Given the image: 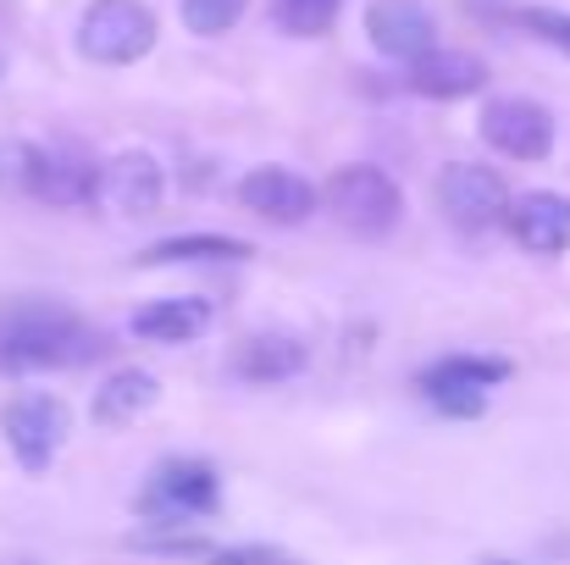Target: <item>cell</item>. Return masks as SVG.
<instances>
[{
    "label": "cell",
    "mask_w": 570,
    "mask_h": 565,
    "mask_svg": "<svg viewBox=\"0 0 570 565\" xmlns=\"http://www.w3.org/2000/svg\"><path fill=\"white\" fill-rule=\"evenodd\" d=\"M111 344L61 300H0V372L89 367Z\"/></svg>",
    "instance_id": "1"
},
{
    "label": "cell",
    "mask_w": 570,
    "mask_h": 565,
    "mask_svg": "<svg viewBox=\"0 0 570 565\" xmlns=\"http://www.w3.org/2000/svg\"><path fill=\"white\" fill-rule=\"evenodd\" d=\"M156 33L161 22L145 0H89V11L78 17V50L95 67H134L156 50Z\"/></svg>",
    "instance_id": "2"
},
{
    "label": "cell",
    "mask_w": 570,
    "mask_h": 565,
    "mask_svg": "<svg viewBox=\"0 0 570 565\" xmlns=\"http://www.w3.org/2000/svg\"><path fill=\"white\" fill-rule=\"evenodd\" d=\"M222 499V477L210 460H194V455H178V460H161L139 494V516L156 522V527H184L194 516H210Z\"/></svg>",
    "instance_id": "3"
},
{
    "label": "cell",
    "mask_w": 570,
    "mask_h": 565,
    "mask_svg": "<svg viewBox=\"0 0 570 565\" xmlns=\"http://www.w3.org/2000/svg\"><path fill=\"white\" fill-rule=\"evenodd\" d=\"M322 205H327L350 233H361V238H382V233L399 222L404 194H399V184H393L382 167L355 162V167H338V173L322 184Z\"/></svg>",
    "instance_id": "4"
},
{
    "label": "cell",
    "mask_w": 570,
    "mask_h": 565,
    "mask_svg": "<svg viewBox=\"0 0 570 565\" xmlns=\"http://www.w3.org/2000/svg\"><path fill=\"white\" fill-rule=\"evenodd\" d=\"M0 432H6L17 466H22L28 477H39V471H50V460L61 455V444H67V432H72V410H67V399H56V393H17V399H6V410H0Z\"/></svg>",
    "instance_id": "5"
},
{
    "label": "cell",
    "mask_w": 570,
    "mask_h": 565,
    "mask_svg": "<svg viewBox=\"0 0 570 565\" xmlns=\"http://www.w3.org/2000/svg\"><path fill=\"white\" fill-rule=\"evenodd\" d=\"M510 377V361L499 355H449V361H432L421 372V393L432 410L443 416H482L488 410V393Z\"/></svg>",
    "instance_id": "6"
},
{
    "label": "cell",
    "mask_w": 570,
    "mask_h": 565,
    "mask_svg": "<svg viewBox=\"0 0 570 565\" xmlns=\"http://www.w3.org/2000/svg\"><path fill=\"white\" fill-rule=\"evenodd\" d=\"M438 211H443L454 227L482 233V227H493V222L510 216V188H504V178H499L493 167H482V162H449V167L438 173Z\"/></svg>",
    "instance_id": "7"
},
{
    "label": "cell",
    "mask_w": 570,
    "mask_h": 565,
    "mask_svg": "<svg viewBox=\"0 0 570 565\" xmlns=\"http://www.w3.org/2000/svg\"><path fill=\"white\" fill-rule=\"evenodd\" d=\"M482 139L510 156V162H543L554 150V117L549 106L538 100H521V95H504V100H488L482 111Z\"/></svg>",
    "instance_id": "8"
},
{
    "label": "cell",
    "mask_w": 570,
    "mask_h": 565,
    "mask_svg": "<svg viewBox=\"0 0 570 565\" xmlns=\"http://www.w3.org/2000/svg\"><path fill=\"white\" fill-rule=\"evenodd\" d=\"M316 199H322V188L299 178L294 167H255V173L238 178V205L277 222V227H299L316 211Z\"/></svg>",
    "instance_id": "9"
},
{
    "label": "cell",
    "mask_w": 570,
    "mask_h": 565,
    "mask_svg": "<svg viewBox=\"0 0 570 565\" xmlns=\"http://www.w3.org/2000/svg\"><path fill=\"white\" fill-rule=\"evenodd\" d=\"M510 238L532 255H566L570 250V194L554 188H538V194H521L510 199V216H504Z\"/></svg>",
    "instance_id": "10"
},
{
    "label": "cell",
    "mask_w": 570,
    "mask_h": 565,
    "mask_svg": "<svg viewBox=\"0 0 570 565\" xmlns=\"http://www.w3.org/2000/svg\"><path fill=\"white\" fill-rule=\"evenodd\" d=\"M22 194H33V199H45V205H61V211L89 205V199L100 194V167L83 162V156H72V150H39V145H33V167H28Z\"/></svg>",
    "instance_id": "11"
},
{
    "label": "cell",
    "mask_w": 570,
    "mask_h": 565,
    "mask_svg": "<svg viewBox=\"0 0 570 565\" xmlns=\"http://www.w3.org/2000/svg\"><path fill=\"white\" fill-rule=\"evenodd\" d=\"M100 194L122 211V216H156L167 199V178L161 162L150 150H122L100 167Z\"/></svg>",
    "instance_id": "12"
},
{
    "label": "cell",
    "mask_w": 570,
    "mask_h": 565,
    "mask_svg": "<svg viewBox=\"0 0 570 565\" xmlns=\"http://www.w3.org/2000/svg\"><path fill=\"white\" fill-rule=\"evenodd\" d=\"M366 33H372V45H377L382 56H393V61H415V56H426L432 50V11L421 6V0H372V11H366Z\"/></svg>",
    "instance_id": "13"
},
{
    "label": "cell",
    "mask_w": 570,
    "mask_h": 565,
    "mask_svg": "<svg viewBox=\"0 0 570 565\" xmlns=\"http://www.w3.org/2000/svg\"><path fill=\"white\" fill-rule=\"evenodd\" d=\"M488 84V67H482V56H471V50H426V56H415L410 61V89L415 95H426V100H465V95H476Z\"/></svg>",
    "instance_id": "14"
},
{
    "label": "cell",
    "mask_w": 570,
    "mask_h": 565,
    "mask_svg": "<svg viewBox=\"0 0 570 565\" xmlns=\"http://www.w3.org/2000/svg\"><path fill=\"white\" fill-rule=\"evenodd\" d=\"M305 361H311V350L294 333H255L233 350V372L244 382H288L305 372Z\"/></svg>",
    "instance_id": "15"
},
{
    "label": "cell",
    "mask_w": 570,
    "mask_h": 565,
    "mask_svg": "<svg viewBox=\"0 0 570 565\" xmlns=\"http://www.w3.org/2000/svg\"><path fill=\"white\" fill-rule=\"evenodd\" d=\"M156 399H161V382H156V372L122 367V372H111L100 388H95L89 416H95V427H128V421H139V416H145Z\"/></svg>",
    "instance_id": "16"
},
{
    "label": "cell",
    "mask_w": 570,
    "mask_h": 565,
    "mask_svg": "<svg viewBox=\"0 0 570 565\" xmlns=\"http://www.w3.org/2000/svg\"><path fill=\"white\" fill-rule=\"evenodd\" d=\"M210 328V305L205 300H156L134 316V333L150 339V344H194L199 333Z\"/></svg>",
    "instance_id": "17"
},
{
    "label": "cell",
    "mask_w": 570,
    "mask_h": 565,
    "mask_svg": "<svg viewBox=\"0 0 570 565\" xmlns=\"http://www.w3.org/2000/svg\"><path fill=\"white\" fill-rule=\"evenodd\" d=\"M249 255H255V244L233 238V233H178V238L150 244L139 261L145 266H178V261H249Z\"/></svg>",
    "instance_id": "18"
},
{
    "label": "cell",
    "mask_w": 570,
    "mask_h": 565,
    "mask_svg": "<svg viewBox=\"0 0 570 565\" xmlns=\"http://www.w3.org/2000/svg\"><path fill=\"white\" fill-rule=\"evenodd\" d=\"M344 0H277V28L294 39H316L338 22Z\"/></svg>",
    "instance_id": "19"
},
{
    "label": "cell",
    "mask_w": 570,
    "mask_h": 565,
    "mask_svg": "<svg viewBox=\"0 0 570 565\" xmlns=\"http://www.w3.org/2000/svg\"><path fill=\"white\" fill-rule=\"evenodd\" d=\"M178 11H184V28H189V33L216 39V33H227V28L249 11V0H184Z\"/></svg>",
    "instance_id": "20"
},
{
    "label": "cell",
    "mask_w": 570,
    "mask_h": 565,
    "mask_svg": "<svg viewBox=\"0 0 570 565\" xmlns=\"http://www.w3.org/2000/svg\"><path fill=\"white\" fill-rule=\"evenodd\" d=\"M521 28H527V33H538V39H549L554 50H566V56H570V11L532 6V11H521Z\"/></svg>",
    "instance_id": "21"
},
{
    "label": "cell",
    "mask_w": 570,
    "mask_h": 565,
    "mask_svg": "<svg viewBox=\"0 0 570 565\" xmlns=\"http://www.w3.org/2000/svg\"><path fill=\"white\" fill-rule=\"evenodd\" d=\"M210 565H299L288 549H272V544H233V549H210Z\"/></svg>",
    "instance_id": "22"
},
{
    "label": "cell",
    "mask_w": 570,
    "mask_h": 565,
    "mask_svg": "<svg viewBox=\"0 0 570 565\" xmlns=\"http://www.w3.org/2000/svg\"><path fill=\"white\" fill-rule=\"evenodd\" d=\"M482 565H515V561H482Z\"/></svg>",
    "instance_id": "23"
}]
</instances>
